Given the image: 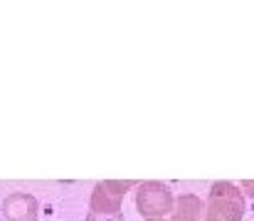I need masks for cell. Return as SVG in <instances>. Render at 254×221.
<instances>
[{
	"label": "cell",
	"mask_w": 254,
	"mask_h": 221,
	"mask_svg": "<svg viewBox=\"0 0 254 221\" xmlns=\"http://www.w3.org/2000/svg\"><path fill=\"white\" fill-rule=\"evenodd\" d=\"M245 212V192L237 184L212 182L205 199V221H242Z\"/></svg>",
	"instance_id": "cell-1"
},
{
	"label": "cell",
	"mask_w": 254,
	"mask_h": 221,
	"mask_svg": "<svg viewBox=\"0 0 254 221\" xmlns=\"http://www.w3.org/2000/svg\"><path fill=\"white\" fill-rule=\"evenodd\" d=\"M136 212L143 217V221L168 219L175 212V194L168 184L158 179L138 182L136 187Z\"/></svg>",
	"instance_id": "cell-2"
},
{
	"label": "cell",
	"mask_w": 254,
	"mask_h": 221,
	"mask_svg": "<svg viewBox=\"0 0 254 221\" xmlns=\"http://www.w3.org/2000/svg\"><path fill=\"white\" fill-rule=\"evenodd\" d=\"M138 187L133 179H104L94 184L91 199H89V212H124V197L128 189Z\"/></svg>",
	"instance_id": "cell-3"
},
{
	"label": "cell",
	"mask_w": 254,
	"mask_h": 221,
	"mask_svg": "<svg viewBox=\"0 0 254 221\" xmlns=\"http://www.w3.org/2000/svg\"><path fill=\"white\" fill-rule=\"evenodd\" d=\"M5 221H37L40 219V202L27 192H12L2 202Z\"/></svg>",
	"instance_id": "cell-4"
},
{
	"label": "cell",
	"mask_w": 254,
	"mask_h": 221,
	"mask_svg": "<svg viewBox=\"0 0 254 221\" xmlns=\"http://www.w3.org/2000/svg\"><path fill=\"white\" fill-rule=\"evenodd\" d=\"M173 221H205V202L197 194H178Z\"/></svg>",
	"instance_id": "cell-5"
},
{
	"label": "cell",
	"mask_w": 254,
	"mask_h": 221,
	"mask_svg": "<svg viewBox=\"0 0 254 221\" xmlns=\"http://www.w3.org/2000/svg\"><path fill=\"white\" fill-rule=\"evenodd\" d=\"M86 221H126L124 212H89Z\"/></svg>",
	"instance_id": "cell-6"
},
{
	"label": "cell",
	"mask_w": 254,
	"mask_h": 221,
	"mask_svg": "<svg viewBox=\"0 0 254 221\" xmlns=\"http://www.w3.org/2000/svg\"><path fill=\"white\" fill-rule=\"evenodd\" d=\"M240 189H242L245 194H250V197H254V179H245V182L240 184Z\"/></svg>",
	"instance_id": "cell-7"
},
{
	"label": "cell",
	"mask_w": 254,
	"mask_h": 221,
	"mask_svg": "<svg viewBox=\"0 0 254 221\" xmlns=\"http://www.w3.org/2000/svg\"><path fill=\"white\" fill-rule=\"evenodd\" d=\"M156 221H173V219H156Z\"/></svg>",
	"instance_id": "cell-8"
}]
</instances>
